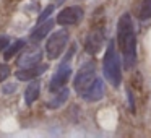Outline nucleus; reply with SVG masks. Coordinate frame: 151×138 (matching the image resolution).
<instances>
[{
	"instance_id": "obj_13",
	"label": "nucleus",
	"mask_w": 151,
	"mask_h": 138,
	"mask_svg": "<svg viewBox=\"0 0 151 138\" xmlns=\"http://www.w3.org/2000/svg\"><path fill=\"white\" fill-rule=\"evenodd\" d=\"M39 94H41V83L37 81V80H33V81L28 85V88L24 89V102H26L28 106H31L33 102L37 101Z\"/></svg>"
},
{
	"instance_id": "obj_2",
	"label": "nucleus",
	"mask_w": 151,
	"mask_h": 138,
	"mask_svg": "<svg viewBox=\"0 0 151 138\" xmlns=\"http://www.w3.org/2000/svg\"><path fill=\"white\" fill-rule=\"evenodd\" d=\"M102 73H104L106 80L111 83L114 88H119L122 83V68H120V59H119V52L115 49L114 41L107 42V49H106L104 59H102Z\"/></svg>"
},
{
	"instance_id": "obj_16",
	"label": "nucleus",
	"mask_w": 151,
	"mask_h": 138,
	"mask_svg": "<svg viewBox=\"0 0 151 138\" xmlns=\"http://www.w3.org/2000/svg\"><path fill=\"white\" fill-rule=\"evenodd\" d=\"M10 73H12L10 67L5 65V63H0V83L5 81V80H7L8 76H10Z\"/></svg>"
},
{
	"instance_id": "obj_3",
	"label": "nucleus",
	"mask_w": 151,
	"mask_h": 138,
	"mask_svg": "<svg viewBox=\"0 0 151 138\" xmlns=\"http://www.w3.org/2000/svg\"><path fill=\"white\" fill-rule=\"evenodd\" d=\"M73 52H75V46L70 49V52L65 55V59L60 62L57 72L54 73L52 80H50V83H49V89L52 93L59 91L60 88H63V86L67 85V81H68V78L72 76V57H73Z\"/></svg>"
},
{
	"instance_id": "obj_17",
	"label": "nucleus",
	"mask_w": 151,
	"mask_h": 138,
	"mask_svg": "<svg viewBox=\"0 0 151 138\" xmlns=\"http://www.w3.org/2000/svg\"><path fill=\"white\" fill-rule=\"evenodd\" d=\"M54 12V5H49V7L44 8V12L39 15V18H37V23H42V21H46L47 18L50 17V13Z\"/></svg>"
},
{
	"instance_id": "obj_9",
	"label": "nucleus",
	"mask_w": 151,
	"mask_h": 138,
	"mask_svg": "<svg viewBox=\"0 0 151 138\" xmlns=\"http://www.w3.org/2000/svg\"><path fill=\"white\" fill-rule=\"evenodd\" d=\"M47 68H49V67L44 65V63H37V65H33V67H24V68H20L17 73H15V76H17L20 81H29V80L39 78V76L42 75Z\"/></svg>"
},
{
	"instance_id": "obj_1",
	"label": "nucleus",
	"mask_w": 151,
	"mask_h": 138,
	"mask_svg": "<svg viewBox=\"0 0 151 138\" xmlns=\"http://www.w3.org/2000/svg\"><path fill=\"white\" fill-rule=\"evenodd\" d=\"M117 44L124 59L125 68L132 70L137 65V31L130 13H124L117 23Z\"/></svg>"
},
{
	"instance_id": "obj_19",
	"label": "nucleus",
	"mask_w": 151,
	"mask_h": 138,
	"mask_svg": "<svg viewBox=\"0 0 151 138\" xmlns=\"http://www.w3.org/2000/svg\"><path fill=\"white\" fill-rule=\"evenodd\" d=\"M12 89H15V86H13V85H10V86H5V88H4V93H5V94H8V93H13Z\"/></svg>"
},
{
	"instance_id": "obj_7",
	"label": "nucleus",
	"mask_w": 151,
	"mask_h": 138,
	"mask_svg": "<svg viewBox=\"0 0 151 138\" xmlns=\"http://www.w3.org/2000/svg\"><path fill=\"white\" fill-rule=\"evenodd\" d=\"M106 37L102 34L101 29H93L88 33L85 39V50L89 54V55H96V54L101 52V49L104 47V42H106Z\"/></svg>"
},
{
	"instance_id": "obj_12",
	"label": "nucleus",
	"mask_w": 151,
	"mask_h": 138,
	"mask_svg": "<svg viewBox=\"0 0 151 138\" xmlns=\"http://www.w3.org/2000/svg\"><path fill=\"white\" fill-rule=\"evenodd\" d=\"M52 26H54V21L52 20H46V21H42V23H37V26L31 31V39H33L34 42L44 39V37L50 33Z\"/></svg>"
},
{
	"instance_id": "obj_4",
	"label": "nucleus",
	"mask_w": 151,
	"mask_h": 138,
	"mask_svg": "<svg viewBox=\"0 0 151 138\" xmlns=\"http://www.w3.org/2000/svg\"><path fill=\"white\" fill-rule=\"evenodd\" d=\"M96 67L93 62H88L78 70V73L75 75V80H73V88L75 91L78 93V96H83L89 88L91 85L96 81Z\"/></svg>"
},
{
	"instance_id": "obj_11",
	"label": "nucleus",
	"mask_w": 151,
	"mask_h": 138,
	"mask_svg": "<svg viewBox=\"0 0 151 138\" xmlns=\"http://www.w3.org/2000/svg\"><path fill=\"white\" fill-rule=\"evenodd\" d=\"M68 96H70V89L63 86V88L59 89V91H54V98L49 99V101L46 102V106L49 109H59L60 106H63L67 102Z\"/></svg>"
},
{
	"instance_id": "obj_6",
	"label": "nucleus",
	"mask_w": 151,
	"mask_h": 138,
	"mask_svg": "<svg viewBox=\"0 0 151 138\" xmlns=\"http://www.w3.org/2000/svg\"><path fill=\"white\" fill-rule=\"evenodd\" d=\"M85 17V12L81 7L78 5H72V7H67L57 15V23L62 24V26H73V24H78L80 21Z\"/></svg>"
},
{
	"instance_id": "obj_14",
	"label": "nucleus",
	"mask_w": 151,
	"mask_h": 138,
	"mask_svg": "<svg viewBox=\"0 0 151 138\" xmlns=\"http://www.w3.org/2000/svg\"><path fill=\"white\" fill-rule=\"evenodd\" d=\"M137 17L141 21H146L151 18V0H141L137 10Z\"/></svg>"
},
{
	"instance_id": "obj_8",
	"label": "nucleus",
	"mask_w": 151,
	"mask_h": 138,
	"mask_svg": "<svg viewBox=\"0 0 151 138\" xmlns=\"http://www.w3.org/2000/svg\"><path fill=\"white\" fill-rule=\"evenodd\" d=\"M42 60V50L39 47H28L26 50L21 52V55L18 57L17 65L20 68H24V67H33L37 65V63Z\"/></svg>"
},
{
	"instance_id": "obj_5",
	"label": "nucleus",
	"mask_w": 151,
	"mask_h": 138,
	"mask_svg": "<svg viewBox=\"0 0 151 138\" xmlns=\"http://www.w3.org/2000/svg\"><path fill=\"white\" fill-rule=\"evenodd\" d=\"M68 31L65 29H59L55 33H52L47 39L46 44V55L49 60H55L59 59L60 55L63 54L67 44H68Z\"/></svg>"
},
{
	"instance_id": "obj_10",
	"label": "nucleus",
	"mask_w": 151,
	"mask_h": 138,
	"mask_svg": "<svg viewBox=\"0 0 151 138\" xmlns=\"http://www.w3.org/2000/svg\"><path fill=\"white\" fill-rule=\"evenodd\" d=\"M85 101H89V102H96L99 99L104 98V83H102L101 78H96V81L91 85V88L81 96Z\"/></svg>"
},
{
	"instance_id": "obj_20",
	"label": "nucleus",
	"mask_w": 151,
	"mask_h": 138,
	"mask_svg": "<svg viewBox=\"0 0 151 138\" xmlns=\"http://www.w3.org/2000/svg\"><path fill=\"white\" fill-rule=\"evenodd\" d=\"M65 0H54V5H62Z\"/></svg>"
},
{
	"instance_id": "obj_18",
	"label": "nucleus",
	"mask_w": 151,
	"mask_h": 138,
	"mask_svg": "<svg viewBox=\"0 0 151 138\" xmlns=\"http://www.w3.org/2000/svg\"><path fill=\"white\" fill-rule=\"evenodd\" d=\"M8 44H10V37L8 36H0V52L4 49H7Z\"/></svg>"
},
{
	"instance_id": "obj_15",
	"label": "nucleus",
	"mask_w": 151,
	"mask_h": 138,
	"mask_svg": "<svg viewBox=\"0 0 151 138\" xmlns=\"http://www.w3.org/2000/svg\"><path fill=\"white\" fill-rule=\"evenodd\" d=\"M24 47V41H21V39H18V41H15V42H12V44H8V47L5 49V54H4V59L5 60H10L12 57H15L18 52H20L21 49Z\"/></svg>"
}]
</instances>
